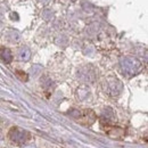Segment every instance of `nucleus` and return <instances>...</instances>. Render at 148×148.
<instances>
[{"label":"nucleus","mask_w":148,"mask_h":148,"mask_svg":"<svg viewBox=\"0 0 148 148\" xmlns=\"http://www.w3.org/2000/svg\"><path fill=\"white\" fill-rule=\"evenodd\" d=\"M25 148H34L33 146H30V147H25Z\"/></svg>","instance_id":"nucleus-1"}]
</instances>
